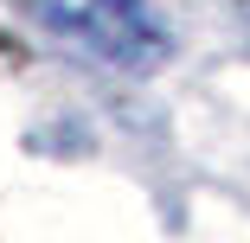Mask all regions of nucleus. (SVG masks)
I'll return each mask as SVG.
<instances>
[{"mask_svg":"<svg viewBox=\"0 0 250 243\" xmlns=\"http://www.w3.org/2000/svg\"><path fill=\"white\" fill-rule=\"evenodd\" d=\"M39 19L109 64H147L167 45L141 0H39Z\"/></svg>","mask_w":250,"mask_h":243,"instance_id":"obj_1","label":"nucleus"}]
</instances>
